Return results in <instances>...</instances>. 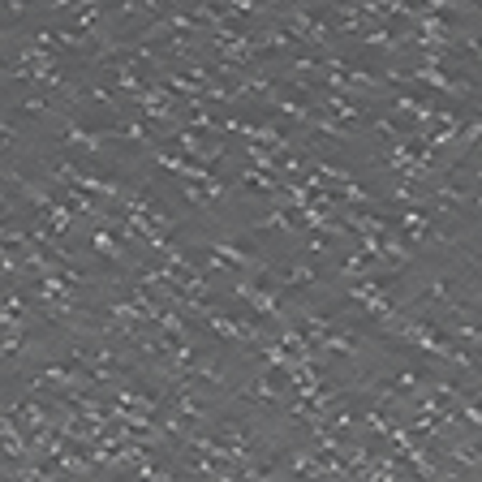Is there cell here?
I'll use <instances>...</instances> for the list:
<instances>
[{
	"mask_svg": "<svg viewBox=\"0 0 482 482\" xmlns=\"http://www.w3.org/2000/svg\"><path fill=\"white\" fill-rule=\"evenodd\" d=\"M237 297L241 301H250L259 315H280V306H275V293L259 289V285H237Z\"/></svg>",
	"mask_w": 482,
	"mask_h": 482,
	"instance_id": "obj_1",
	"label": "cell"
},
{
	"mask_svg": "<svg viewBox=\"0 0 482 482\" xmlns=\"http://www.w3.org/2000/svg\"><path fill=\"white\" fill-rule=\"evenodd\" d=\"M65 147H82V151H103L99 133L82 129V125H65Z\"/></svg>",
	"mask_w": 482,
	"mask_h": 482,
	"instance_id": "obj_2",
	"label": "cell"
},
{
	"mask_svg": "<svg viewBox=\"0 0 482 482\" xmlns=\"http://www.w3.org/2000/svg\"><path fill=\"white\" fill-rule=\"evenodd\" d=\"M275 275V271H271ZM315 267H310V263H293V267H285L280 275H275V280H280V285H315Z\"/></svg>",
	"mask_w": 482,
	"mask_h": 482,
	"instance_id": "obj_3",
	"label": "cell"
},
{
	"mask_svg": "<svg viewBox=\"0 0 482 482\" xmlns=\"http://www.w3.org/2000/svg\"><path fill=\"white\" fill-rule=\"evenodd\" d=\"M246 396H254V400H280V384H275V374H267V379H259V384H250L246 388Z\"/></svg>",
	"mask_w": 482,
	"mask_h": 482,
	"instance_id": "obj_4",
	"label": "cell"
},
{
	"mask_svg": "<svg viewBox=\"0 0 482 482\" xmlns=\"http://www.w3.org/2000/svg\"><path fill=\"white\" fill-rule=\"evenodd\" d=\"M211 250H216L224 263H233V267H254V259H250L246 250H233V246H224V241H211Z\"/></svg>",
	"mask_w": 482,
	"mask_h": 482,
	"instance_id": "obj_5",
	"label": "cell"
},
{
	"mask_svg": "<svg viewBox=\"0 0 482 482\" xmlns=\"http://www.w3.org/2000/svg\"><path fill=\"white\" fill-rule=\"evenodd\" d=\"M327 108H332L336 117H344V121H358V117H362V108H358L353 99H344V95H327Z\"/></svg>",
	"mask_w": 482,
	"mask_h": 482,
	"instance_id": "obj_6",
	"label": "cell"
},
{
	"mask_svg": "<svg viewBox=\"0 0 482 482\" xmlns=\"http://www.w3.org/2000/svg\"><path fill=\"white\" fill-rule=\"evenodd\" d=\"M91 250H95V254H108V259H121V246H117V241H112L108 233H103V228H99V233H91Z\"/></svg>",
	"mask_w": 482,
	"mask_h": 482,
	"instance_id": "obj_7",
	"label": "cell"
},
{
	"mask_svg": "<svg viewBox=\"0 0 482 482\" xmlns=\"http://www.w3.org/2000/svg\"><path fill=\"white\" fill-rule=\"evenodd\" d=\"M181 151H185V155H194V159L202 155V138H198L194 129H181Z\"/></svg>",
	"mask_w": 482,
	"mask_h": 482,
	"instance_id": "obj_8",
	"label": "cell"
},
{
	"mask_svg": "<svg viewBox=\"0 0 482 482\" xmlns=\"http://www.w3.org/2000/svg\"><path fill=\"white\" fill-rule=\"evenodd\" d=\"M362 422H366L370 431H379V435H388V431H392V422H388V418H384V413H379V409H374V413H366Z\"/></svg>",
	"mask_w": 482,
	"mask_h": 482,
	"instance_id": "obj_9",
	"label": "cell"
},
{
	"mask_svg": "<svg viewBox=\"0 0 482 482\" xmlns=\"http://www.w3.org/2000/svg\"><path fill=\"white\" fill-rule=\"evenodd\" d=\"M461 418H465L469 426H478V422H482V413H478V405H474V400H465V405H461Z\"/></svg>",
	"mask_w": 482,
	"mask_h": 482,
	"instance_id": "obj_10",
	"label": "cell"
}]
</instances>
